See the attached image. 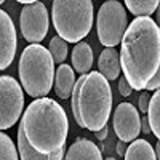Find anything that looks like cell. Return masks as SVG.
Wrapping results in <instances>:
<instances>
[{
	"mask_svg": "<svg viewBox=\"0 0 160 160\" xmlns=\"http://www.w3.org/2000/svg\"><path fill=\"white\" fill-rule=\"evenodd\" d=\"M19 130L35 152L42 155L56 154L64 149L68 139V114L58 101L48 96L38 98L22 112Z\"/></svg>",
	"mask_w": 160,
	"mask_h": 160,
	"instance_id": "cell-2",
	"label": "cell"
},
{
	"mask_svg": "<svg viewBox=\"0 0 160 160\" xmlns=\"http://www.w3.org/2000/svg\"><path fill=\"white\" fill-rule=\"evenodd\" d=\"M71 59H72V66H74L72 71L82 74V75L88 74L91 66H93V50H91V47L87 42H78L72 50Z\"/></svg>",
	"mask_w": 160,
	"mask_h": 160,
	"instance_id": "cell-14",
	"label": "cell"
},
{
	"mask_svg": "<svg viewBox=\"0 0 160 160\" xmlns=\"http://www.w3.org/2000/svg\"><path fill=\"white\" fill-rule=\"evenodd\" d=\"M16 29L10 15L0 10V71H5L16 55Z\"/></svg>",
	"mask_w": 160,
	"mask_h": 160,
	"instance_id": "cell-10",
	"label": "cell"
},
{
	"mask_svg": "<svg viewBox=\"0 0 160 160\" xmlns=\"http://www.w3.org/2000/svg\"><path fill=\"white\" fill-rule=\"evenodd\" d=\"M24 108L22 88L11 75H0V131L18 122Z\"/></svg>",
	"mask_w": 160,
	"mask_h": 160,
	"instance_id": "cell-7",
	"label": "cell"
},
{
	"mask_svg": "<svg viewBox=\"0 0 160 160\" xmlns=\"http://www.w3.org/2000/svg\"><path fill=\"white\" fill-rule=\"evenodd\" d=\"M146 118H148V123L151 127V133L155 138H158L160 136V93H158V90L149 99Z\"/></svg>",
	"mask_w": 160,
	"mask_h": 160,
	"instance_id": "cell-18",
	"label": "cell"
},
{
	"mask_svg": "<svg viewBox=\"0 0 160 160\" xmlns=\"http://www.w3.org/2000/svg\"><path fill=\"white\" fill-rule=\"evenodd\" d=\"M19 28L22 37L32 43H40L48 34L50 18L48 10L42 2H34L26 5L19 15Z\"/></svg>",
	"mask_w": 160,
	"mask_h": 160,
	"instance_id": "cell-8",
	"label": "cell"
},
{
	"mask_svg": "<svg viewBox=\"0 0 160 160\" xmlns=\"http://www.w3.org/2000/svg\"><path fill=\"white\" fill-rule=\"evenodd\" d=\"M18 155L21 160H64V154H66V149H61L59 152L56 154H51V155H42V154H38L35 152L31 146L28 144V141H26L24 135H22V131L18 128Z\"/></svg>",
	"mask_w": 160,
	"mask_h": 160,
	"instance_id": "cell-15",
	"label": "cell"
},
{
	"mask_svg": "<svg viewBox=\"0 0 160 160\" xmlns=\"http://www.w3.org/2000/svg\"><path fill=\"white\" fill-rule=\"evenodd\" d=\"M93 2L90 0H55L51 21L58 37L66 43H78L93 28Z\"/></svg>",
	"mask_w": 160,
	"mask_h": 160,
	"instance_id": "cell-5",
	"label": "cell"
},
{
	"mask_svg": "<svg viewBox=\"0 0 160 160\" xmlns=\"http://www.w3.org/2000/svg\"><path fill=\"white\" fill-rule=\"evenodd\" d=\"M118 91H120V95L122 96H130L131 95V87L128 85V82L125 80V77H120V80H118Z\"/></svg>",
	"mask_w": 160,
	"mask_h": 160,
	"instance_id": "cell-21",
	"label": "cell"
},
{
	"mask_svg": "<svg viewBox=\"0 0 160 160\" xmlns=\"http://www.w3.org/2000/svg\"><path fill=\"white\" fill-rule=\"evenodd\" d=\"M108 133H109L108 127H104V128H101L99 131H96V133H95V138H98L99 141H102V139H106V136H108Z\"/></svg>",
	"mask_w": 160,
	"mask_h": 160,
	"instance_id": "cell-25",
	"label": "cell"
},
{
	"mask_svg": "<svg viewBox=\"0 0 160 160\" xmlns=\"http://www.w3.org/2000/svg\"><path fill=\"white\" fill-rule=\"evenodd\" d=\"M141 131L146 133V135H149V133H151V127H149V123H148V118H146V115L141 117Z\"/></svg>",
	"mask_w": 160,
	"mask_h": 160,
	"instance_id": "cell-24",
	"label": "cell"
},
{
	"mask_svg": "<svg viewBox=\"0 0 160 160\" xmlns=\"http://www.w3.org/2000/svg\"><path fill=\"white\" fill-rule=\"evenodd\" d=\"M18 74L21 88H24L31 98H47L55 80V62L50 56L48 48L40 43L26 47L19 56Z\"/></svg>",
	"mask_w": 160,
	"mask_h": 160,
	"instance_id": "cell-4",
	"label": "cell"
},
{
	"mask_svg": "<svg viewBox=\"0 0 160 160\" xmlns=\"http://www.w3.org/2000/svg\"><path fill=\"white\" fill-rule=\"evenodd\" d=\"M2 3H3V0H0V5H2Z\"/></svg>",
	"mask_w": 160,
	"mask_h": 160,
	"instance_id": "cell-28",
	"label": "cell"
},
{
	"mask_svg": "<svg viewBox=\"0 0 160 160\" xmlns=\"http://www.w3.org/2000/svg\"><path fill=\"white\" fill-rule=\"evenodd\" d=\"M125 160H158L154 154V148L146 139H135L125 151Z\"/></svg>",
	"mask_w": 160,
	"mask_h": 160,
	"instance_id": "cell-16",
	"label": "cell"
},
{
	"mask_svg": "<svg viewBox=\"0 0 160 160\" xmlns=\"http://www.w3.org/2000/svg\"><path fill=\"white\" fill-rule=\"evenodd\" d=\"M48 53H50L53 62L62 64V61H66V58H68V43H66L62 38H59L58 35L53 37V38L50 40Z\"/></svg>",
	"mask_w": 160,
	"mask_h": 160,
	"instance_id": "cell-19",
	"label": "cell"
},
{
	"mask_svg": "<svg viewBox=\"0 0 160 160\" xmlns=\"http://www.w3.org/2000/svg\"><path fill=\"white\" fill-rule=\"evenodd\" d=\"M0 160H19L15 142L3 131H0Z\"/></svg>",
	"mask_w": 160,
	"mask_h": 160,
	"instance_id": "cell-20",
	"label": "cell"
},
{
	"mask_svg": "<svg viewBox=\"0 0 160 160\" xmlns=\"http://www.w3.org/2000/svg\"><path fill=\"white\" fill-rule=\"evenodd\" d=\"M98 72L108 80L118 78L120 72V59H118V51L115 48H104L98 59Z\"/></svg>",
	"mask_w": 160,
	"mask_h": 160,
	"instance_id": "cell-12",
	"label": "cell"
},
{
	"mask_svg": "<svg viewBox=\"0 0 160 160\" xmlns=\"http://www.w3.org/2000/svg\"><path fill=\"white\" fill-rule=\"evenodd\" d=\"M102 160H115V158H112V157H108V158H102Z\"/></svg>",
	"mask_w": 160,
	"mask_h": 160,
	"instance_id": "cell-27",
	"label": "cell"
},
{
	"mask_svg": "<svg viewBox=\"0 0 160 160\" xmlns=\"http://www.w3.org/2000/svg\"><path fill=\"white\" fill-rule=\"evenodd\" d=\"M128 26L125 7L117 0L104 2L96 16V32L99 43L106 48H114L120 43Z\"/></svg>",
	"mask_w": 160,
	"mask_h": 160,
	"instance_id": "cell-6",
	"label": "cell"
},
{
	"mask_svg": "<svg viewBox=\"0 0 160 160\" xmlns=\"http://www.w3.org/2000/svg\"><path fill=\"white\" fill-rule=\"evenodd\" d=\"M112 125L118 141L131 142L141 133V115L131 102H120L114 111Z\"/></svg>",
	"mask_w": 160,
	"mask_h": 160,
	"instance_id": "cell-9",
	"label": "cell"
},
{
	"mask_svg": "<svg viewBox=\"0 0 160 160\" xmlns=\"http://www.w3.org/2000/svg\"><path fill=\"white\" fill-rule=\"evenodd\" d=\"M71 108L78 127L93 133L106 127L112 111V90L98 71L80 75L71 93Z\"/></svg>",
	"mask_w": 160,
	"mask_h": 160,
	"instance_id": "cell-3",
	"label": "cell"
},
{
	"mask_svg": "<svg viewBox=\"0 0 160 160\" xmlns=\"http://www.w3.org/2000/svg\"><path fill=\"white\" fill-rule=\"evenodd\" d=\"M158 87H160V74L157 72V74L149 80V82H148V85L144 87V90H148V91H157Z\"/></svg>",
	"mask_w": 160,
	"mask_h": 160,
	"instance_id": "cell-23",
	"label": "cell"
},
{
	"mask_svg": "<svg viewBox=\"0 0 160 160\" xmlns=\"http://www.w3.org/2000/svg\"><path fill=\"white\" fill-rule=\"evenodd\" d=\"M115 149H117V154H118V155H122V157H123V155H125V151H127V148H125V142L118 141V142H117V148H115Z\"/></svg>",
	"mask_w": 160,
	"mask_h": 160,
	"instance_id": "cell-26",
	"label": "cell"
},
{
	"mask_svg": "<svg viewBox=\"0 0 160 160\" xmlns=\"http://www.w3.org/2000/svg\"><path fill=\"white\" fill-rule=\"evenodd\" d=\"M56 96L61 99H68L72 93L75 83V74L69 64H59V68L55 71V80H53Z\"/></svg>",
	"mask_w": 160,
	"mask_h": 160,
	"instance_id": "cell-13",
	"label": "cell"
},
{
	"mask_svg": "<svg viewBox=\"0 0 160 160\" xmlns=\"http://www.w3.org/2000/svg\"><path fill=\"white\" fill-rule=\"evenodd\" d=\"M149 99H151V96H149L148 91H142L141 95H139V112H144V114L148 112Z\"/></svg>",
	"mask_w": 160,
	"mask_h": 160,
	"instance_id": "cell-22",
	"label": "cell"
},
{
	"mask_svg": "<svg viewBox=\"0 0 160 160\" xmlns=\"http://www.w3.org/2000/svg\"><path fill=\"white\" fill-rule=\"evenodd\" d=\"M158 5V0H125V7L136 18H151L152 13L157 11Z\"/></svg>",
	"mask_w": 160,
	"mask_h": 160,
	"instance_id": "cell-17",
	"label": "cell"
},
{
	"mask_svg": "<svg viewBox=\"0 0 160 160\" xmlns=\"http://www.w3.org/2000/svg\"><path fill=\"white\" fill-rule=\"evenodd\" d=\"M64 160H102L101 149L85 138H77L64 154Z\"/></svg>",
	"mask_w": 160,
	"mask_h": 160,
	"instance_id": "cell-11",
	"label": "cell"
},
{
	"mask_svg": "<svg viewBox=\"0 0 160 160\" xmlns=\"http://www.w3.org/2000/svg\"><path fill=\"white\" fill-rule=\"evenodd\" d=\"M118 59L131 90H144L160 68V29L152 18H135L127 26Z\"/></svg>",
	"mask_w": 160,
	"mask_h": 160,
	"instance_id": "cell-1",
	"label": "cell"
}]
</instances>
